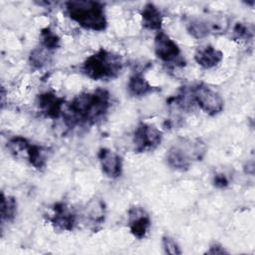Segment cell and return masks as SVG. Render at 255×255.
<instances>
[{
	"mask_svg": "<svg viewBox=\"0 0 255 255\" xmlns=\"http://www.w3.org/2000/svg\"><path fill=\"white\" fill-rule=\"evenodd\" d=\"M111 96L108 91L98 89L76 96L69 105V112L76 123L95 124L108 113Z\"/></svg>",
	"mask_w": 255,
	"mask_h": 255,
	"instance_id": "obj_1",
	"label": "cell"
},
{
	"mask_svg": "<svg viewBox=\"0 0 255 255\" xmlns=\"http://www.w3.org/2000/svg\"><path fill=\"white\" fill-rule=\"evenodd\" d=\"M65 7L70 19L84 29L97 32L106 30L108 20L102 3L91 0H71L65 3Z\"/></svg>",
	"mask_w": 255,
	"mask_h": 255,
	"instance_id": "obj_2",
	"label": "cell"
},
{
	"mask_svg": "<svg viewBox=\"0 0 255 255\" xmlns=\"http://www.w3.org/2000/svg\"><path fill=\"white\" fill-rule=\"evenodd\" d=\"M123 67L124 62L120 55L100 49L85 60L82 71L88 78L95 81L111 80L121 74Z\"/></svg>",
	"mask_w": 255,
	"mask_h": 255,
	"instance_id": "obj_3",
	"label": "cell"
},
{
	"mask_svg": "<svg viewBox=\"0 0 255 255\" xmlns=\"http://www.w3.org/2000/svg\"><path fill=\"white\" fill-rule=\"evenodd\" d=\"M206 152V144L200 138H184L168 148L165 158L172 169L185 171L190 167L193 160H202Z\"/></svg>",
	"mask_w": 255,
	"mask_h": 255,
	"instance_id": "obj_4",
	"label": "cell"
},
{
	"mask_svg": "<svg viewBox=\"0 0 255 255\" xmlns=\"http://www.w3.org/2000/svg\"><path fill=\"white\" fill-rule=\"evenodd\" d=\"M193 102L207 115L216 116L224 109V100L205 84H198L190 89Z\"/></svg>",
	"mask_w": 255,
	"mask_h": 255,
	"instance_id": "obj_5",
	"label": "cell"
},
{
	"mask_svg": "<svg viewBox=\"0 0 255 255\" xmlns=\"http://www.w3.org/2000/svg\"><path fill=\"white\" fill-rule=\"evenodd\" d=\"M154 53L158 59L166 64L175 66H184L185 64L178 45L161 30L157 32L154 38Z\"/></svg>",
	"mask_w": 255,
	"mask_h": 255,
	"instance_id": "obj_6",
	"label": "cell"
},
{
	"mask_svg": "<svg viewBox=\"0 0 255 255\" xmlns=\"http://www.w3.org/2000/svg\"><path fill=\"white\" fill-rule=\"evenodd\" d=\"M161 131L152 125L140 123L133 132V145L135 152H145L155 149L161 142Z\"/></svg>",
	"mask_w": 255,
	"mask_h": 255,
	"instance_id": "obj_7",
	"label": "cell"
},
{
	"mask_svg": "<svg viewBox=\"0 0 255 255\" xmlns=\"http://www.w3.org/2000/svg\"><path fill=\"white\" fill-rule=\"evenodd\" d=\"M77 216L71 206L65 202H57L52 206L49 221L60 231H72L76 225Z\"/></svg>",
	"mask_w": 255,
	"mask_h": 255,
	"instance_id": "obj_8",
	"label": "cell"
},
{
	"mask_svg": "<svg viewBox=\"0 0 255 255\" xmlns=\"http://www.w3.org/2000/svg\"><path fill=\"white\" fill-rule=\"evenodd\" d=\"M151 221L146 210L140 206H132L128 213V225L130 233L137 239L145 237Z\"/></svg>",
	"mask_w": 255,
	"mask_h": 255,
	"instance_id": "obj_9",
	"label": "cell"
},
{
	"mask_svg": "<svg viewBox=\"0 0 255 255\" xmlns=\"http://www.w3.org/2000/svg\"><path fill=\"white\" fill-rule=\"evenodd\" d=\"M101 168L103 173L109 178H118L123 173V159L114 150L109 148H101L98 152Z\"/></svg>",
	"mask_w": 255,
	"mask_h": 255,
	"instance_id": "obj_10",
	"label": "cell"
},
{
	"mask_svg": "<svg viewBox=\"0 0 255 255\" xmlns=\"http://www.w3.org/2000/svg\"><path fill=\"white\" fill-rule=\"evenodd\" d=\"M65 100L55 93L46 92L38 96L37 106L40 112L47 118L56 120L62 115Z\"/></svg>",
	"mask_w": 255,
	"mask_h": 255,
	"instance_id": "obj_11",
	"label": "cell"
},
{
	"mask_svg": "<svg viewBox=\"0 0 255 255\" xmlns=\"http://www.w3.org/2000/svg\"><path fill=\"white\" fill-rule=\"evenodd\" d=\"M222 59L223 53L211 45L198 49L194 54L195 62L203 69H211L217 66Z\"/></svg>",
	"mask_w": 255,
	"mask_h": 255,
	"instance_id": "obj_12",
	"label": "cell"
},
{
	"mask_svg": "<svg viewBox=\"0 0 255 255\" xmlns=\"http://www.w3.org/2000/svg\"><path fill=\"white\" fill-rule=\"evenodd\" d=\"M142 26L151 31H160L162 26V15L158 8L152 3H146L140 13Z\"/></svg>",
	"mask_w": 255,
	"mask_h": 255,
	"instance_id": "obj_13",
	"label": "cell"
},
{
	"mask_svg": "<svg viewBox=\"0 0 255 255\" xmlns=\"http://www.w3.org/2000/svg\"><path fill=\"white\" fill-rule=\"evenodd\" d=\"M154 90L155 88L140 73L133 74L128 83V92L131 97H143L152 93Z\"/></svg>",
	"mask_w": 255,
	"mask_h": 255,
	"instance_id": "obj_14",
	"label": "cell"
},
{
	"mask_svg": "<svg viewBox=\"0 0 255 255\" xmlns=\"http://www.w3.org/2000/svg\"><path fill=\"white\" fill-rule=\"evenodd\" d=\"M87 219L94 225H100L105 222L106 206L102 199H92L86 207Z\"/></svg>",
	"mask_w": 255,
	"mask_h": 255,
	"instance_id": "obj_15",
	"label": "cell"
},
{
	"mask_svg": "<svg viewBox=\"0 0 255 255\" xmlns=\"http://www.w3.org/2000/svg\"><path fill=\"white\" fill-rule=\"evenodd\" d=\"M46 149L43 146L37 145V144H30L26 155L28 157L29 162L37 169H42L45 167L47 163V156H46Z\"/></svg>",
	"mask_w": 255,
	"mask_h": 255,
	"instance_id": "obj_16",
	"label": "cell"
},
{
	"mask_svg": "<svg viewBox=\"0 0 255 255\" xmlns=\"http://www.w3.org/2000/svg\"><path fill=\"white\" fill-rule=\"evenodd\" d=\"M1 221L11 222L17 213V201L13 196L5 195L3 192L1 194Z\"/></svg>",
	"mask_w": 255,
	"mask_h": 255,
	"instance_id": "obj_17",
	"label": "cell"
},
{
	"mask_svg": "<svg viewBox=\"0 0 255 255\" xmlns=\"http://www.w3.org/2000/svg\"><path fill=\"white\" fill-rule=\"evenodd\" d=\"M211 29L208 23L200 19L191 20L187 24V32L195 39H202L210 33Z\"/></svg>",
	"mask_w": 255,
	"mask_h": 255,
	"instance_id": "obj_18",
	"label": "cell"
},
{
	"mask_svg": "<svg viewBox=\"0 0 255 255\" xmlns=\"http://www.w3.org/2000/svg\"><path fill=\"white\" fill-rule=\"evenodd\" d=\"M40 41H41V47L46 49L47 51L55 50L60 46L59 36L48 27L41 30Z\"/></svg>",
	"mask_w": 255,
	"mask_h": 255,
	"instance_id": "obj_19",
	"label": "cell"
},
{
	"mask_svg": "<svg viewBox=\"0 0 255 255\" xmlns=\"http://www.w3.org/2000/svg\"><path fill=\"white\" fill-rule=\"evenodd\" d=\"M30 144L31 143L28 141V139L21 135H16L10 138L9 141L7 142V146L9 150L15 155H18L19 153H22L24 151L26 152Z\"/></svg>",
	"mask_w": 255,
	"mask_h": 255,
	"instance_id": "obj_20",
	"label": "cell"
},
{
	"mask_svg": "<svg viewBox=\"0 0 255 255\" xmlns=\"http://www.w3.org/2000/svg\"><path fill=\"white\" fill-rule=\"evenodd\" d=\"M47 52H49V51H47L44 48H42L41 50H39V49L33 50L30 55L31 66L36 67V68H41L42 66H44L48 60Z\"/></svg>",
	"mask_w": 255,
	"mask_h": 255,
	"instance_id": "obj_21",
	"label": "cell"
},
{
	"mask_svg": "<svg viewBox=\"0 0 255 255\" xmlns=\"http://www.w3.org/2000/svg\"><path fill=\"white\" fill-rule=\"evenodd\" d=\"M161 244H162L164 252L167 253V254L177 255V254H181L182 253V251L180 250V248H179L178 244L176 243V241L172 237H170L168 235L162 236Z\"/></svg>",
	"mask_w": 255,
	"mask_h": 255,
	"instance_id": "obj_22",
	"label": "cell"
},
{
	"mask_svg": "<svg viewBox=\"0 0 255 255\" xmlns=\"http://www.w3.org/2000/svg\"><path fill=\"white\" fill-rule=\"evenodd\" d=\"M233 34L236 39H251L253 37V30L249 27L243 25L242 23H237L233 29Z\"/></svg>",
	"mask_w": 255,
	"mask_h": 255,
	"instance_id": "obj_23",
	"label": "cell"
},
{
	"mask_svg": "<svg viewBox=\"0 0 255 255\" xmlns=\"http://www.w3.org/2000/svg\"><path fill=\"white\" fill-rule=\"evenodd\" d=\"M213 185L217 188H225L229 184L228 177L223 173H217L213 176Z\"/></svg>",
	"mask_w": 255,
	"mask_h": 255,
	"instance_id": "obj_24",
	"label": "cell"
},
{
	"mask_svg": "<svg viewBox=\"0 0 255 255\" xmlns=\"http://www.w3.org/2000/svg\"><path fill=\"white\" fill-rule=\"evenodd\" d=\"M207 254H227L228 252L223 248V246L217 242H213L210 246L209 249L206 251Z\"/></svg>",
	"mask_w": 255,
	"mask_h": 255,
	"instance_id": "obj_25",
	"label": "cell"
}]
</instances>
